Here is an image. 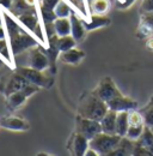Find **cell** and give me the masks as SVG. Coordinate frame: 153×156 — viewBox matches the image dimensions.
<instances>
[{"label": "cell", "instance_id": "19", "mask_svg": "<svg viewBox=\"0 0 153 156\" xmlns=\"http://www.w3.org/2000/svg\"><path fill=\"white\" fill-rule=\"evenodd\" d=\"M128 112L129 111H122L117 112L116 118V135L121 137H126V133L128 131Z\"/></svg>", "mask_w": 153, "mask_h": 156}, {"label": "cell", "instance_id": "16", "mask_svg": "<svg viewBox=\"0 0 153 156\" xmlns=\"http://www.w3.org/2000/svg\"><path fill=\"white\" fill-rule=\"evenodd\" d=\"M116 118H117V112H115L113 109H109L107 112V114L100 120L103 132L116 135Z\"/></svg>", "mask_w": 153, "mask_h": 156}, {"label": "cell", "instance_id": "10", "mask_svg": "<svg viewBox=\"0 0 153 156\" xmlns=\"http://www.w3.org/2000/svg\"><path fill=\"white\" fill-rule=\"evenodd\" d=\"M90 148V139L80 132H73L67 143V149L72 155L85 156L86 150Z\"/></svg>", "mask_w": 153, "mask_h": 156}, {"label": "cell", "instance_id": "5", "mask_svg": "<svg viewBox=\"0 0 153 156\" xmlns=\"http://www.w3.org/2000/svg\"><path fill=\"white\" fill-rule=\"evenodd\" d=\"M38 87L34 85V84H29L26 85L24 89L15 91L12 94H10L8 96H6V108L8 111H16L19 107H22L25 101L30 96H32L35 93L38 91Z\"/></svg>", "mask_w": 153, "mask_h": 156}, {"label": "cell", "instance_id": "33", "mask_svg": "<svg viewBox=\"0 0 153 156\" xmlns=\"http://www.w3.org/2000/svg\"><path fill=\"white\" fill-rule=\"evenodd\" d=\"M97 155H98V153L96 151L95 149H92V148H89L86 150V153H85V156H97Z\"/></svg>", "mask_w": 153, "mask_h": 156}, {"label": "cell", "instance_id": "15", "mask_svg": "<svg viewBox=\"0 0 153 156\" xmlns=\"http://www.w3.org/2000/svg\"><path fill=\"white\" fill-rule=\"evenodd\" d=\"M111 24V20L104 15H91L90 16V20L84 22L85 29L86 31H91V30H96V29H100L104 27H108Z\"/></svg>", "mask_w": 153, "mask_h": 156}, {"label": "cell", "instance_id": "20", "mask_svg": "<svg viewBox=\"0 0 153 156\" xmlns=\"http://www.w3.org/2000/svg\"><path fill=\"white\" fill-rule=\"evenodd\" d=\"M54 28L57 36H66L72 34V27L70 17L66 18H56L54 20Z\"/></svg>", "mask_w": 153, "mask_h": 156}, {"label": "cell", "instance_id": "2", "mask_svg": "<svg viewBox=\"0 0 153 156\" xmlns=\"http://www.w3.org/2000/svg\"><path fill=\"white\" fill-rule=\"evenodd\" d=\"M122 137L118 135H110L100 132L90 139V148L95 149L98 155H110V153L117 148Z\"/></svg>", "mask_w": 153, "mask_h": 156}, {"label": "cell", "instance_id": "8", "mask_svg": "<svg viewBox=\"0 0 153 156\" xmlns=\"http://www.w3.org/2000/svg\"><path fill=\"white\" fill-rule=\"evenodd\" d=\"M76 131L83 133L89 139H91L96 135L102 132V125H100V121L98 120L89 119V118L81 117L78 114L76 118Z\"/></svg>", "mask_w": 153, "mask_h": 156}, {"label": "cell", "instance_id": "34", "mask_svg": "<svg viewBox=\"0 0 153 156\" xmlns=\"http://www.w3.org/2000/svg\"><path fill=\"white\" fill-rule=\"evenodd\" d=\"M0 39H6V31L2 28V25H0Z\"/></svg>", "mask_w": 153, "mask_h": 156}, {"label": "cell", "instance_id": "9", "mask_svg": "<svg viewBox=\"0 0 153 156\" xmlns=\"http://www.w3.org/2000/svg\"><path fill=\"white\" fill-rule=\"evenodd\" d=\"M93 93H95L98 98H100L103 101H105L107 103L109 101H111L113 98H117V96L121 95L120 90L117 89V87L115 85V83L113 82V79L110 77L103 78L98 83V85H97V88L93 90Z\"/></svg>", "mask_w": 153, "mask_h": 156}, {"label": "cell", "instance_id": "31", "mask_svg": "<svg viewBox=\"0 0 153 156\" xmlns=\"http://www.w3.org/2000/svg\"><path fill=\"white\" fill-rule=\"evenodd\" d=\"M12 4H13V0H0V7H2V9L11 10Z\"/></svg>", "mask_w": 153, "mask_h": 156}, {"label": "cell", "instance_id": "29", "mask_svg": "<svg viewBox=\"0 0 153 156\" xmlns=\"http://www.w3.org/2000/svg\"><path fill=\"white\" fill-rule=\"evenodd\" d=\"M141 12H153V0H142Z\"/></svg>", "mask_w": 153, "mask_h": 156}, {"label": "cell", "instance_id": "21", "mask_svg": "<svg viewBox=\"0 0 153 156\" xmlns=\"http://www.w3.org/2000/svg\"><path fill=\"white\" fill-rule=\"evenodd\" d=\"M90 10L92 15H105L110 9L109 0H90Z\"/></svg>", "mask_w": 153, "mask_h": 156}, {"label": "cell", "instance_id": "22", "mask_svg": "<svg viewBox=\"0 0 153 156\" xmlns=\"http://www.w3.org/2000/svg\"><path fill=\"white\" fill-rule=\"evenodd\" d=\"M57 49L61 52H66L71 48H74L76 44V39L72 35H66V36H59L57 37Z\"/></svg>", "mask_w": 153, "mask_h": 156}, {"label": "cell", "instance_id": "7", "mask_svg": "<svg viewBox=\"0 0 153 156\" xmlns=\"http://www.w3.org/2000/svg\"><path fill=\"white\" fill-rule=\"evenodd\" d=\"M26 60H28V66L39 71H46L50 67V60L48 55L39 48V46L31 47L30 49L26 51Z\"/></svg>", "mask_w": 153, "mask_h": 156}, {"label": "cell", "instance_id": "23", "mask_svg": "<svg viewBox=\"0 0 153 156\" xmlns=\"http://www.w3.org/2000/svg\"><path fill=\"white\" fill-rule=\"evenodd\" d=\"M138 142H140L147 150L151 151V154L153 155V131L150 127H145L144 133L141 135V137L138 139Z\"/></svg>", "mask_w": 153, "mask_h": 156}, {"label": "cell", "instance_id": "36", "mask_svg": "<svg viewBox=\"0 0 153 156\" xmlns=\"http://www.w3.org/2000/svg\"><path fill=\"white\" fill-rule=\"evenodd\" d=\"M2 61H4V59H2V58H1V57H0V66L2 65Z\"/></svg>", "mask_w": 153, "mask_h": 156}, {"label": "cell", "instance_id": "6", "mask_svg": "<svg viewBox=\"0 0 153 156\" xmlns=\"http://www.w3.org/2000/svg\"><path fill=\"white\" fill-rule=\"evenodd\" d=\"M30 83L22 75H19L18 72L15 71L11 75H7L1 79V82H0V93L4 94L5 96H8L10 94H12L15 91L24 89Z\"/></svg>", "mask_w": 153, "mask_h": 156}, {"label": "cell", "instance_id": "11", "mask_svg": "<svg viewBox=\"0 0 153 156\" xmlns=\"http://www.w3.org/2000/svg\"><path fill=\"white\" fill-rule=\"evenodd\" d=\"M0 127L10 131H26L30 129L29 122L20 117L5 115L0 118Z\"/></svg>", "mask_w": 153, "mask_h": 156}, {"label": "cell", "instance_id": "4", "mask_svg": "<svg viewBox=\"0 0 153 156\" xmlns=\"http://www.w3.org/2000/svg\"><path fill=\"white\" fill-rule=\"evenodd\" d=\"M37 40H35L31 35L25 33L23 29H20L16 34L10 36V47L12 55H17L23 52H26L31 47L37 46Z\"/></svg>", "mask_w": 153, "mask_h": 156}, {"label": "cell", "instance_id": "28", "mask_svg": "<svg viewBox=\"0 0 153 156\" xmlns=\"http://www.w3.org/2000/svg\"><path fill=\"white\" fill-rule=\"evenodd\" d=\"M60 0H41L39 2V9H46V10H52L54 11L55 6L57 5Z\"/></svg>", "mask_w": 153, "mask_h": 156}, {"label": "cell", "instance_id": "38", "mask_svg": "<svg viewBox=\"0 0 153 156\" xmlns=\"http://www.w3.org/2000/svg\"><path fill=\"white\" fill-rule=\"evenodd\" d=\"M152 131H153V129H152Z\"/></svg>", "mask_w": 153, "mask_h": 156}, {"label": "cell", "instance_id": "26", "mask_svg": "<svg viewBox=\"0 0 153 156\" xmlns=\"http://www.w3.org/2000/svg\"><path fill=\"white\" fill-rule=\"evenodd\" d=\"M39 12H41V18L43 20V23H53L57 18L55 12L52 11V10L39 9Z\"/></svg>", "mask_w": 153, "mask_h": 156}, {"label": "cell", "instance_id": "13", "mask_svg": "<svg viewBox=\"0 0 153 156\" xmlns=\"http://www.w3.org/2000/svg\"><path fill=\"white\" fill-rule=\"evenodd\" d=\"M153 36V12H142L138 28L139 39H148Z\"/></svg>", "mask_w": 153, "mask_h": 156}, {"label": "cell", "instance_id": "1", "mask_svg": "<svg viewBox=\"0 0 153 156\" xmlns=\"http://www.w3.org/2000/svg\"><path fill=\"white\" fill-rule=\"evenodd\" d=\"M109 111V107L105 101L98 98L95 93H89L84 95V98H80L79 106H78V114L81 117L89 118L100 121L102 118L107 114Z\"/></svg>", "mask_w": 153, "mask_h": 156}, {"label": "cell", "instance_id": "14", "mask_svg": "<svg viewBox=\"0 0 153 156\" xmlns=\"http://www.w3.org/2000/svg\"><path fill=\"white\" fill-rule=\"evenodd\" d=\"M85 53L78 48H71L66 52H61L59 54V60L61 62L65 64H70V65H78L83 59L85 58Z\"/></svg>", "mask_w": 153, "mask_h": 156}, {"label": "cell", "instance_id": "3", "mask_svg": "<svg viewBox=\"0 0 153 156\" xmlns=\"http://www.w3.org/2000/svg\"><path fill=\"white\" fill-rule=\"evenodd\" d=\"M16 72L22 75L30 84H34L38 88H50L53 84V79L48 75H44V71H39L30 66H20L16 69Z\"/></svg>", "mask_w": 153, "mask_h": 156}, {"label": "cell", "instance_id": "18", "mask_svg": "<svg viewBox=\"0 0 153 156\" xmlns=\"http://www.w3.org/2000/svg\"><path fill=\"white\" fill-rule=\"evenodd\" d=\"M17 20L20 22L26 29H29L30 31H35L36 27L38 25V16L36 15V11H31V12H25L17 16Z\"/></svg>", "mask_w": 153, "mask_h": 156}, {"label": "cell", "instance_id": "27", "mask_svg": "<svg viewBox=\"0 0 153 156\" xmlns=\"http://www.w3.org/2000/svg\"><path fill=\"white\" fill-rule=\"evenodd\" d=\"M142 117H144L145 125H146L147 127H150V129H153V106L150 107V108L142 114Z\"/></svg>", "mask_w": 153, "mask_h": 156}, {"label": "cell", "instance_id": "30", "mask_svg": "<svg viewBox=\"0 0 153 156\" xmlns=\"http://www.w3.org/2000/svg\"><path fill=\"white\" fill-rule=\"evenodd\" d=\"M136 0H123L121 4L117 5V9L118 10H126V9H129Z\"/></svg>", "mask_w": 153, "mask_h": 156}, {"label": "cell", "instance_id": "25", "mask_svg": "<svg viewBox=\"0 0 153 156\" xmlns=\"http://www.w3.org/2000/svg\"><path fill=\"white\" fill-rule=\"evenodd\" d=\"M10 49H11V47H8V43H7L6 39H0V57L8 65H11V62H12V57L10 54Z\"/></svg>", "mask_w": 153, "mask_h": 156}, {"label": "cell", "instance_id": "35", "mask_svg": "<svg viewBox=\"0 0 153 156\" xmlns=\"http://www.w3.org/2000/svg\"><path fill=\"white\" fill-rule=\"evenodd\" d=\"M2 17H4V16H2V12H1V10H0V25L2 24Z\"/></svg>", "mask_w": 153, "mask_h": 156}, {"label": "cell", "instance_id": "17", "mask_svg": "<svg viewBox=\"0 0 153 156\" xmlns=\"http://www.w3.org/2000/svg\"><path fill=\"white\" fill-rule=\"evenodd\" d=\"M70 20H71V27H72V34L71 35L76 39V42H79L84 39L85 31H86L84 22L80 20L74 12H72V15L70 16Z\"/></svg>", "mask_w": 153, "mask_h": 156}, {"label": "cell", "instance_id": "24", "mask_svg": "<svg viewBox=\"0 0 153 156\" xmlns=\"http://www.w3.org/2000/svg\"><path fill=\"white\" fill-rule=\"evenodd\" d=\"M54 12H55L57 18H66V17H70L72 15V9L70 5H67L66 1L60 0L54 9Z\"/></svg>", "mask_w": 153, "mask_h": 156}, {"label": "cell", "instance_id": "37", "mask_svg": "<svg viewBox=\"0 0 153 156\" xmlns=\"http://www.w3.org/2000/svg\"><path fill=\"white\" fill-rule=\"evenodd\" d=\"M38 1H41V0H38Z\"/></svg>", "mask_w": 153, "mask_h": 156}, {"label": "cell", "instance_id": "32", "mask_svg": "<svg viewBox=\"0 0 153 156\" xmlns=\"http://www.w3.org/2000/svg\"><path fill=\"white\" fill-rule=\"evenodd\" d=\"M146 48L153 52V36L147 39V41H146Z\"/></svg>", "mask_w": 153, "mask_h": 156}, {"label": "cell", "instance_id": "12", "mask_svg": "<svg viewBox=\"0 0 153 156\" xmlns=\"http://www.w3.org/2000/svg\"><path fill=\"white\" fill-rule=\"evenodd\" d=\"M109 109H113L115 112H122V111H132L138 108V102L134 101L132 98H126L122 94L117 98H113L111 101H109L108 103Z\"/></svg>", "mask_w": 153, "mask_h": 156}]
</instances>
